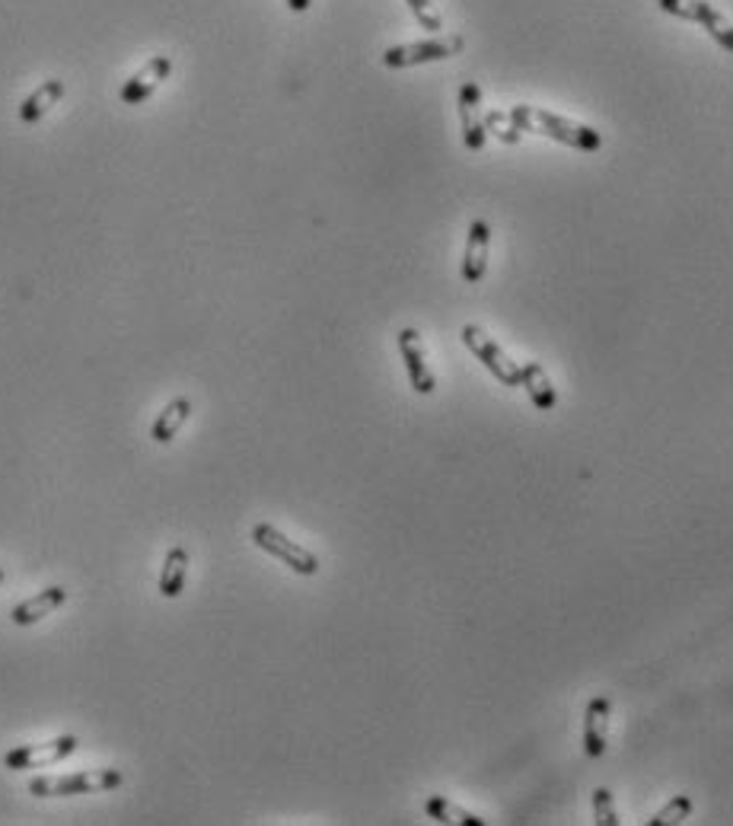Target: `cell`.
Masks as SVG:
<instances>
[{
    "instance_id": "obj_1",
    "label": "cell",
    "mask_w": 733,
    "mask_h": 826,
    "mask_svg": "<svg viewBox=\"0 0 733 826\" xmlns=\"http://www.w3.org/2000/svg\"><path fill=\"white\" fill-rule=\"evenodd\" d=\"M510 118H514V125H517L520 132L546 134L551 141L568 144V147H575V151L593 154V151H600L602 147V137L597 128L580 125V122H571V118H565V115H555L549 109L514 106L510 109Z\"/></svg>"
},
{
    "instance_id": "obj_2",
    "label": "cell",
    "mask_w": 733,
    "mask_h": 826,
    "mask_svg": "<svg viewBox=\"0 0 733 826\" xmlns=\"http://www.w3.org/2000/svg\"><path fill=\"white\" fill-rule=\"evenodd\" d=\"M125 782L118 770H83L74 775H42L29 782V792L35 798H68V795H100L112 792Z\"/></svg>"
},
{
    "instance_id": "obj_3",
    "label": "cell",
    "mask_w": 733,
    "mask_h": 826,
    "mask_svg": "<svg viewBox=\"0 0 733 826\" xmlns=\"http://www.w3.org/2000/svg\"><path fill=\"white\" fill-rule=\"evenodd\" d=\"M249 536H252V543H256L262 553H268L271 559H278L281 565H288L290 571H297V575H303V578H313L316 571H319V559H316L313 553H310L307 546L288 539L278 527H271V524H256Z\"/></svg>"
},
{
    "instance_id": "obj_4",
    "label": "cell",
    "mask_w": 733,
    "mask_h": 826,
    "mask_svg": "<svg viewBox=\"0 0 733 826\" xmlns=\"http://www.w3.org/2000/svg\"><path fill=\"white\" fill-rule=\"evenodd\" d=\"M657 7L670 17H680V20H689V23H702L705 32L721 45L733 52V23L708 0H657Z\"/></svg>"
},
{
    "instance_id": "obj_5",
    "label": "cell",
    "mask_w": 733,
    "mask_h": 826,
    "mask_svg": "<svg viewBox=\"0 0 733 826\" xmlns=\"http://www.w3.org/2000/svg\"><path fill=\"white\" fill-rule=\"evenodd\" d=\"M463 345L469 348L472 354L485 364V371L492 373L495 380H500L504 386H510V390L520 386V364L510 361V358L492 342V335H488L482 326H475V322L463 326Z\"/></svg>"
},
{
    "instance_id": "obj_6",
    "label": "cell",
    "mask_w": 733,
    "mask_h": 826,
    "mask_svg": "<svg viewBox=\"0 0 733 826\" xmlns=\"http://www.w3.org/2000/svg\"><path fill=\"white\" fill-rule=\"evenodd\" d=\"M74 750H78V737L74 734H61L54 741H45V744L13 746L3 756V766L13 770V773H23V770H52L58 763H64Z\"/></svg>"
},
{
    "instance_id": "obj_7",
    "label": "cell",
    "mask_w": 733,
    "mask_h": 826,
    "mask_svg": "<svg viewBox=\"0 0 733 826\" xmlns=\"http://www.w3.org/2000/svg\"><path fill=\"white\" fill-rule=\"evenodd\" d=\"M463 52V35H444V39H427V42H409V45H393L383 52L386 68H415V64H431V61H446L453 54Z\"/></svg>"
},
{
    "instance_id": "obj_8",
    "label": "cell",
    "mask_w": 733,
    "mask_h": 826,
    "mask_svg": "<svg viewBox=\"0 0 733 826\" xmlns=\"http://www.w3.org/2000/svg\"><path fill=\"white\" fill-rule=\"evenodd\" d=\"M399 354L405 361V371H409V383L412 390L421 393V396H431L437 390V376L427 364V351H424V342H421L419 329H402L399 332Z\"/></svg>"
},
{
    "instance_id": "obj_9",
    "label": "cell",
    "mask_w": 733,
    "mask_h": 826,
    "mask_svg": "<svg viewBox=\"0 0 733 826\" xmlns=\"http://www.w3.org/2000/svg\"><path fill=\"white\" fill-rule=\"evenodd\" d=\"M169 74H173V58H169V54H157V58H151V61L134 74L132 81H125V86L118 90V100H122L125 106H141V103H147V100L157 93L163 83L169 81Z\"/></svg>"
},
{
    "instance_id": "obj_10",
    "label": "cell",
    "mask_w": 733,
    "mask_h": 826,
    "mask_svg": "<svg viewBox=\"0 0 733 826\" xmlns=\"http://www.w3.org/2000/svg\"><path fill=\"white\" fill-rule=\"evenodd\" d=\"M482 90L475 83H463L460 96H456V109H460V128H463V141L469 151H482L485 147V118H482Z\"/></svg>"
},
{
    "instance_id": "obj_11",
    "label": "cell",
    "mask_w": 733,
    "mask_h": 826,
    "mask_svg": "<svg viewBox=\"0 0 733 826\" xmlns=\"http://www.w3.org/2000/svg\"><path fill=\"white\" fill-rule=\"evenodd\" d=\"M609 719H612V705L606 695H597L587 709H584V753L590 760H600L606 753V737H609Z\"/></svg>"
},
{
    "instance_id": "obj_12",
    "label": "cell",
    "mask_w": 733,
    "mask_h": 826,
    "mask_svg": "<svg viewBox=\"0 0 733 826\" xmlns=\"http://www.w3.org/2000/svg\"><path fill=\"white\" fill-rule=\"evenodd\" d=\"M488 246H492V227L485 220H472L466 252H463V281L478 285L488 271Z\"/></svg>"
},
{
    "instance_id": "obj_13",
    "label": "cell",
    "mask_w": 733,
    "mask_h": 826,
    "mask_svg": "<svg viewBox=\"0 0 733 826\" xmlns=\"http://www.w3.org/2000/svg\"><path fill=\"white\" fill-rule=\"evenodd\" d=\"M64 603H68V587H45L42 593L29 597L23 603H17V607L10 610V622H13V626H35V622H42L45 616H52L54 610L64 607Z\"/></svg>"
},
{
    "instance_id": "obj_14",
    "label": "cell",
    "mask_w": 733,
    "mask_h": 826,
    "mask_svg": "<svg viewBox=\"0 0 733 826\" xmlns=\"http://www.w3.org/2000/svg\"><path fill=\"white\" fill-rule=\"evenodd\" d=\"M64 90H68V86H64V81H58V78L39 83V86L29 93L27 100L20 103V109H17L20 122H23V125H35V122H42V118L52 112V106L61 103Z\"/></svg>"
},
{
    "instance_id": "obj_15",
    "label": "cell",
    "mask_w": 733,
    "mask_h": 826,
    "mask_svg": "<svg viewBox=\"0 0 733 826\" xmlns=\"http://www.w3.org/2000/svg\"><path fill=\"white\" fill-rule=\"evenodd\" d=\"M520 386H526V396H529V402H533L539 412H551V409H555L558 396H555V386H551L549 373H546L543 364H536V361L524 364V368H520Z\"/></svg>"
},
{
    "instance_id": "obj_16",
    "label": "cell",
    "mask_w": 733,
    "mask_h": 826,
    "mask_svg": "<svg viewBox=\"0 0 733 826\" xmlns=\"http://www.w3.org/2000/svg\"><path fill=\"white\" fill-rule=\"evenodd\" d=\"M192 412H195V405H192V400H185V396H179V400H173L163 412H159L157 419H154V425H151V437L157 441V444H169L179 431H183V425L192 419Z\"/></svg>"
},
{
    "instance_id": "obj_17",
    "label": "cell",
    "mask_w": 733,
    "mask_h": 826,
    "mask_svg": "<svg viewBox=\"0 0 733 826\" xmlns=\"http://www.w3.org/2000/svg\"><path fill=\"white\" fill-rule=\"evenodd\" d=\"M185 578H188V549L176 546L166 553L163 559V571H159V593L166 600H176L185 590Z\"/></svg>"
},
{
    "instance_id": "obj_18",
    "label": "cell",
    "mask_w": 733,
    "mask_h": 826,
    "mask_svg": "<svg viewBox=\"0 0 733 826\" xmlns=\"http://www.w3.org/2000/svg\"><path fill=\"white\" fill-rule=\"evenodd\" d=\"M424 814L431 817V820H437V824H460V826H485L488 820H482L478 814H472L466 807H460V804H453L444 795H431V798L424 801Z\"/></svg>"
},
{
    "instance_id": "obj_19",
    "label": "cell",
    "mask_w": 733,
    "mask_h": 826,
    "mask_svg": "<svg viewBox=\"0 0 733 826\" xmlns=\"http://www.w3.org/2000/svg\"><path fill=\"white\" fill-rule=\"evenodd\" d=\"M692 798L689 795H677V798H670L660 810H657L654 817L648 820V826H677L682 820H689V814H692Z\"/></svg>"
},
{
    "instance_id": "obj_20",
    "label": "cell",
    "mask_w": 733,
    "mask_h": 826,
    "mask_svg": "<svg viewBox=\"0 0 733 826\" xmlns=\"http://www.w3.org/2000/svg\"><path fill=\"white\" fill-rule=\"evenodd\" d=\"M485 132H492L498 141L504 144H517L524 132L514 125V118H510V112H498V109H492L488 115H485Z\"/></svg>"
},
{
    "instance_id": "obj_21",
    "label": "cell",
    "mask_w": 733,
    "mask_h": 826,
    "mask_svg": "<svg viewBox=\"0 0 733 826\" xmlns=\"http://www.w3.org/2000/svg\"><path fill=\"white\" fill-rule=\"evenodd\" d=\"M593 824L597 826H619V810H616V798L609 788H597L593 792Z\"/></svg>"
},
{
    "instance_id": "obj_22",
    "label": "cell",
    "mask_w": 733,
    "mask_h": 826,
    "mask_svg": "<svg viewBox=\"0 0 733 826\" xmlns=\"http://www.w3.org/2000/svg\"><path fill=\"white\" fill-rule=\"evenodd\" d=\"M405 3H409V10L415 13V20H419L427 32H441V29H444V20H441L434 0H405Z\"/></svg>"
},
{
    "instance_id": "obj_23",
    "label": "cell",
    "mask_w": 733,
    "mask_h": 826,
    "mask_svg": "<svg viewBox=\"0 0 733 826\" xmlns=\"http://www.w3.org/2000/svg\"><path fill=\"white\" fill-rule=\"evenodd\" d=\"M288 7L293 13H307L313 7V0H288Z\"/></svg>"
},
{
    "instance_id": "obj_24",
    "label": "cell",
    "mask_w": 733,
    "mask_h": 826,
    "mask_svg": "<svg viewBox=\"0 0 733 826\" xmlns=\"http://www.w3.org/2000/svg\"><path fill=\"white\" fill-rule=\"evenodd\" d=\"M0 581H3V568H0Z\"/></svg>"
}]
</instances>
